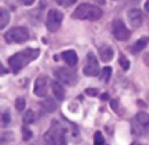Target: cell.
I'll return each mask as SVG.
<instances>
[{
  "label": "cell",
  "mask_w": 149,
  "mask_h": 145,
  "mask_svg": "<svg viewBox=\"0 0 149 145\" xmlns=\"http://www.w3.org/2000/svg\"><path fill=\"white\" fill-rule=\"evenodd\" d=\"M40 50L38 49L28 48L22 51H19L8 59V64L13 73L19 72L30 63L38 57Z\"/></svg>",
  "instance_id": "cell-1"
},
{
  "label": "cell",
  "mask_w": 149,
  "mask_h": 145,
  "mask_svg": "<svg viewBox=\"0 0 149 145\" xmlns=\"http://www.w3.org/2000/svg\"><path fill=\"white\" fill-rule=\"evenodd\" d=\"M103 16L102 10L93 4L81 3L72 12V17L79 20H88L91 22L100 19Z\"/></svg>",
  "instance_id": "cell-2"
},
{
  "label": "cell",
  "mask_w": 149,
  "mask_h": 145,
  "mask_svg": "<svg viewBox=\"0 0 149 145\" xmlns=\"http://www.w3.org/2000/svg\"><path fill=\"white\" fill-rule=\"evenodd\" d=\"M44 138L46 145H67L65 130L57 121L52 122L51 128L45 134Z\"/></svg>",
  "instance_id": "cell-3"
},
{
  "label": "cell",
  "mask_w": 149,
  "mask_h": 145,
  "mask_svg": "<svg viewBox=\"0 0 149 145\" xmlns=\"http://www.w3.org/2000/svg\"><path fill=\"white\" fill-rule=\"evenodd\" d=\"M29 38V31L24 27H15L4 34V39L8 44H23Z\"/></svg>",
  "instance_id": "cell-4"
},
{
  "label": "cell",
  "mask_w": 149,
  "mask_h": 145,
  "mask_svg": "<svg viewBox=\"0 0 149 145\" xmlns=\"http://www.w3.org/2000/svg\"><path fill=\"white\" fill-rule=\"evenodd\" d=\"M54 76L64 84L68 86H74L78 82L77 73L65 67H59L54 70Z\"/></svg>",
  "instance_id": "cell-5"
},
{
  "label": "cell",
  "mask_w": 149,
  "mask_h": 145,
  "mask_svg": "<svg viewBox=\"0 0 149 145\" xmlns=\"http://www.w3.org/2000/svg\"><path fill=\"white\" fill-rule=\"evenodd\" d=\"M64 15L61 11L56 9L49 10L46 18V27L51 32H56L61 26Z\"/></svg>",
  "instance_id": "cell-6"
},
{
  "label": "cell",
  "mask_w": 149,
  "mask_h": 145,
  "mask_svg": "<svg viewBox=\"0 0 149 145\" xmlns=\"http://www.w3.org/2000/svg\"><path fill=\"white\" fill-rule=\"evenodd\" d=\"M113 34L117 40L127 41L131 36L130 30L121 19H116L113 23Z\"/></svg>",
  "instance_id": "cell-7"
},
{
  "label": "cell",
  "mask_w": 149,
  "mask_h": 145,
  "mask_svg": "<svg viewBox=\"0 0 149 145\" xmlns=\"http://www.w3.org/2000/svg\"><path fill=\"white\" fill-rule=\"evenodd\" d=\"M83 73L86 77H96L100 73V65L96 56L93 52L87 54L86 64L83 68Z\"/></svg>",
  "instance_id": "cell-8"
},
{
  "label": "cell",
  "mask_w": 149,
  "mask_h": 145,
  "mask_svg": "<svg viewBox=\"0 0 149 145\" xmlns=\"http://www.w3.org/2000/svg\"><path fill=\"white\" fill-rule=\"evenodd\" d=\"M135 120L138 124L137 129H134V132L141 134L142 132L149 131V114L144 111H141L136 114Z\"/></svg>",
  "instance_id": "cell-9"
},
{
  "label": "cell",
  "mask_w": 149,
  "mask_h": 145,
  "mask_svg": "<svg viewBox=\"0 0 149 145\" xmlns=\"http://www.w3.org/2000/svg\"><path fill=\"white\" fill-rule=\"evenodd\" d=\"M48 89V79L45 77H38L34 84V94L39 97H44L47 95Z\"/></svg>",
  "instance_id": "cell-10"
},
{
  "label": "cell",
  "mask_w": 149,
  "mask_h": 145,
  "mask_svg": "<svg viewBox=\"0 0 149 145\" xmlns=\"http://www.w3.org/2000/svg\"><path fill=\"white\" fill-rule=\"evenodd\" d=\"M127 19L133 28H140L143 22L142 12L138 9H131L127 12Z\"/></svg>",
  "instance_id": "cell-11"
},
{
  "label": "cell",
  "mask_w": 149,
  "mask_h": 145,
  "mask_svg": "<svg viewBox=\"0 0 149 145\" xmlns=\"http://www.w3.org/2000/svg\"><path fill=\"white\" fill-rule=\"evenodd\" d=\"M99 55L102 62L104 63H108L112 61L114 56V51L113 48L110 45L104 44L99 49Z\"/></svg>",
  "instance_id": "cell-12"
},
{
  "label": "cell",
  "mask_w": 149,
  "mask_h": 145,
  "mask_svg": "<svg viewBox=\"0 0 149 145\" xmlns=\"http://www.w3.org/2000/svg\"><path fill=\"white\" fill-rule=\"evenodd\" d=\"M61 57L63 60L71 67L75 66L78 63V56L76 52L72 50H65L62 52Z\"/></svg>",
  "instance_id": "cell-13"
},
{
  "label": "cell",
  "mask_w": 149,
  "mask_h": 145,
  "mask_svg": "<svg viewBox=\"0 0 149 145\" xmlns=\"http://www.w3.org/2000/svg\"><path fill=\"white\" fill-rule=\"evenodd\" d=\"M51 86H52V93L56 97V99L58 101H63L65 98V90L63 86L57 81H52Z\"/></svg>",
  "instance_id": "cell-14"
},
{
  "label": "cell",
  "mask_w": 149,
  "mask_h": 145,
  "mask_svg": "<svg viewBox=\"0 0 149 145\" xmlns=\"http://www.w3.org/2000/svg\"><path fill=\"white\" fill-rule=\"evenodd\" d=\"M148 39L146 37H142L139 40H137L134 44L132 46V52L134 53H138L141 50H143L145 49V47L148 45Z\"/></svg>",
  "instance_id": "cell-15"
},
{
  "label": "cell",
  "mask_w": 149,
  "mask_h": 145,
  "mask_svg": "<svg viewBox=\"0 0 149 145\" xmlns=\"http://www.w3.org/2000/svg\"><path fill=\"white\" fill-rule=\"evenodd\" d=\"M10 18V16L9 11L2 7L0 9V29L1 30L4 29V27L9 23Z\"/></svg>",
  "instance_id": "cell-16"
},
{
  "label": "cell",
  "mask_w": 149,
  "mask_h": 145,
  "mask_svg": "<svg viewBox=\"0 0 149 145\" xmlns=\"http://www.w3.org/2000/svg\"><path fill=\"white\" fill-rule=\"evenodd\" d=\"M41 105L44 108V110L46 112H49V113H52V112L55 111L56 109H57V104H56V103L54 102V100L52 98H46V99H45L41 103Z\"/></svg>",
  "instance_id": "cell-17"
},
{
  "label": "cell",
  "mask_w": 149,
  "mask_h": 145,
  "mask_svg": "<svg viewBox=\"0 0 149 145\" xmlns=\"http://www.w3.org/2000/svg\"><path fill=\"white\" fill-rule=\"evenodd\" d=\"M23 121L25 124H31L35 121V116L31 110H28L23 116Z\"/></svg>",
  "instance_id": "cell-18"
},
{
  "label": "cell",
  "mask_w": 149,
  "mask_h": 145,
  "mask_svg": "<svg viewBox=\"0 0 149 145\" xmlns=\"http://www.w3.org/2000/svg\"><path fill=\"white\" fill-rule=\"evenodd\" d=\"M105 139L100 131H96L93 137V144L94 145H104Z\"/></svg>",
  "instance_id": "cell-19"
},
{
  "label": "cell",
  "mask_w": 149,
  "mask_h": 145,
  "mask_svg": "<svg viewBox=\"0 0 149 145\" xmlns=\"http://www.w3.org/2000/svg\"><path fill=\"white\" fill-rule=\"evenodd\" d=\"M119 63L120 64V66L122 67V69L124 70H127L130 67V62L129 60L124 56V55H120V57H119Z\"/></svg>",
  "instance_id": "cell-20"
},
{
  "label": "cell",
  "mask_w": 149,
  "mask_h": 145,
  "mask_svg": "<svg viewBox=\"0 0 149 145\" xmlns=\"http://www.w3.org/2000/svg\"><path fill=\"white\" fill-rule=\"evenodd\" d=\"M112 76V68L111 67H105L102 70V79L107 83Z\"/></svg>",
  "instance_id": "cell-21"
},
{
  "label": "cell",
  "mask_w": 149,
  "mask_h": 145,
  "mask_svg": "<svg viewBox=\"0 0 149 145\" xmlns=\"http://www.w3.org/2000/svg\"><path fill=\"white\" fill-rule=\"evenodd\" d=\"M15 107L18 111H22L25 107V100L23 97H17L15 101Z\"/></svg>",
  "instance_id": "cell-22"
},
{
  "label": "cell",
  "mask_w": 149,
  "mask_h": 145,
  "mask_svg": "<svg viewBox=\"0 0 149 145\" xmlns=\"http://www.w3.org/2000/svg\"><path fill=\"white\" fill-rule=\"evenodd\" d=\"M32 137V132L26 127L22 128V138L24 141H29Z\"/></svg>",
  "instance_id": "cell-23"
},
{
  "label": "cell",
  "mask_w": 149,
  "mask_h": 145,
  "mask_svg": "<svg viewBox=\"0 0 149 145\" xmlns=\"http://www.w3.org/2000/svg\"><path fill=\"white\" fill-rule=\"evenodd\" d=\"M56 3L63 7H69V6H72L78 0H55Z\"/></svg>",
  "instance_id": "cell-24"
},
{
  "label": "cell",
  "mask_w": 149,
  "mask_h": 145,
  "mask_svg": "<svg viewBox=\"0 0 149 145\" xmlns=\"http://www.w3.org/2000/svg\"><path fill=\"white\" fill-rule=\"evenodd\" d=\"M86 93L88 95V96H91V97H96L99 93V90L97 89H94V88H89V89H86Z\"/></svg>",
  "instance_id": "cell-25"
},
{
  "label": "cell",
  "mask_w": 149,
  "mask_h": 145,
  "mask_svg": "<svg viewBox=\"0 0 149 145\" xmlns=\"http://www.w3.org/2000/svg\"><path fill=\"white\" fill-rule=\"evenodd\" d=\"M110 106L111 108L114 110V111H117L118 110V107H119V103L117 102V100H112L111 103H110Z\"/></svg>",
  "instance_id": "cell-26"
},
{
  "label": "cell",
  "mask_w": 149,
  "mask_h": 145,
  "mask_svg": "<svg viewBox=\"0 0 149 145\" xmlns=\"http://www.w3.org/2000/svg\"><path fill=\"white\" fill-rule=\"evenodd\" d=\"M3 118V122L6 124H9L10 123V115L7 113V112H5V113H3V117H2Z\"/></svg>",
  "instance_id": "cell-27"
},
{
  "label": "cell",
  "mask_w": 149,
  "mask_h": 145,
  "mask_svg": "<svg viewBox=\"0 0 149 145\" xmlns=\"http://www.w3.org/2000/svg\"><path fill=\"white\" fill-rule=\"evenodd\" d=\"M22 4H24V5H31L34 3L35 0H18Z\"/></svg>",
  "instance_id": "cell-28"
},
{
  "label": "cell",
  "mask_w": 149,
  "mask_h": 145,
  "mask_svg": "<svg viewBox=\"0 0 149 145\" xmlns=\"http://www.w3.org/2000/svg\"><path fill=\"white\" fill-rule=\"evenodd\" d=\"M143 61H144V63H145V64L147 66H149V52H147L146 54H144Z\"/></svg>",
  "instance_id": "cell-29"
},
{
  "label": "cell",
  "mask_w": 149,
  "mask_h": 145,
  "mask_svg": "<svg viewBox=\"0 0 149 145\" xmlns=\"http://www.w3.org/2000/svg\"><path fill=\"white\" fill-rule=\"evenodd\" d=\"M108 97H109V96H108V94L107 93H104V94H102L101 95V100H107L108 99Z\"/></svg>",
  "instance_id": "cell-30"
},
{
  "label": "cell",
  "mask_w": 149,
  "mask_h": 145,
  "mask_svg": "<svg viewBox=\"0 0 149 145\" xmlns=\"http://www.w3.org/2000/svg\"><path fill=\"white\" fill-rule=\"evenodd\" d=\"M145 10H146L148 12H149V0H148V1L145 3Z\"/></svg>",
  "instance_id": "cell-31"
},
{
  "label": "cell",
  "mask_w": 149,
  "mask_h": 145,
  "mask_svg": "<svg viewBox=\"0 0 149 145\" xmlns=\"http://www.w3.org/2000/svg\"><path fill=\"white\" fill-rule=\"evenodd\" d=\"M130 2L133 3H139L141 2V0H130Z\"/></svg>",
  "instance_id": "cell-32"
},
{
  "label": "cell",
  "mask_w": 149,
  "mask_h": 145,
  "mask_svg": "<svg viewBox=\"0 0 149 145\" xmlns=\"http://www.w3.org/2000/svg\"><path fill=\"white\" fill-rule=\"evenodd\" d=\"M131 145H141L140 143H138V142H134V143H132Z\"/></svg>",
  "instance_id": "cell-33"
},
{
  "label": "cell",
  "mask_w": 149,
  "mask_h": 145,
  "mask_svg": "<svg viewBox=\"0 0 149 145\" xmlns=\"http://www.w3.org/2000/svg\"><path fill=\"white\" fill-rule=\"evenodd\" d=\"M148 100H149V93H148Z\"/></svg>",
  "instance_id": "cell-34"
},
{
  "label": "cell",
  "mask_w": 149,
  "mask_h": 145,
  "mask_svg": "<svg viewBox=\"0 0 149 145\" xmlns=\"http://www.w3.org/2000/svg\"><path fill=\"white\" fill-rule=\"evenodd\" d=\"M113 1H119V0H113Z\"/></svg>",
  "instance_id": "cell-35"
}]
</instances>
